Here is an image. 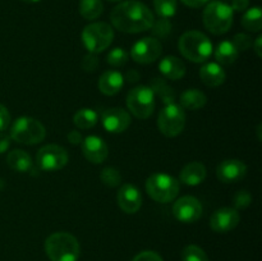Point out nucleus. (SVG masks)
Here are the masks:
<instances>
[{
	"label": "nucleus",
	"instance_id": "34",
	"mask_svg": "<svg viewBox=\"0 0 262 261\" xmlns=\"http://www.w3.org/2000/svg\"><path fill=\"white\" fill-rule=\"evenodd\" d=\"M233 201H234L235 209H246V207H248L252 204V196H251V193L248 191L242 189V191H238L234 194Z\"/></svg>",
	"mask_w": 262,
	"mask_h": 261
},
{
	"label": "nucleus",
	"instance_id": "19",
	"mask_svg": "<svg viewBox=\"0 0 262 261\" xmlns=\"http://www.w3.org/2000/svg\"><path fill=\"white\" fill-rule=\"evenodd\" d=\"M200 78L207 87H219L225 82L227 74L220 64L207 63L200 69Z\"/></svg>",
	"mask_w": 262,
	"mask_h": 261
},
{
	"label": "nucleus",
	"instance_id": "14",
	"mask_svg": "<svg viewBox=\"0 0 262 261\" xmlns=\"http://www.w3.org/2000/svg\"><path fill=\"white\" fill-rule=\"evenodd\" d=\"M247 166L238 159H228L222 161L216 168L217 179L223 183H237L245 178Z\"/></svg>",
	"mask_w": 262,
	"mask_h": 261
},
{
	"label": "nucleus",
	"instance_id": "3",
	"mask_svg": "<svg viewBox=\"0 0 262 261\" xmlns=\"http://www.w3.org/2000/svg\"><path fill=\"white\" fill-rule=\"evenodd\" d=\"M182 55L193 63H204L212 53V42L200 31H187L178 41Z\"/></svg>",
	"mask_w": 262,
	"mask_h": 261
},
{
	"label": "nucleus",
	"instance_id": "7",
	"mask_svg": "<svg viewBox=\"0 0 262 261\" xmlns=\"http://www.w3.org/2000/svg\"><path fill=\"white\" fill-rule=\"evenodd\" d=\"M10 138L22 145H36L45 138L46 129L41 122L30 117H20L10 128Z\"/></svg>",
	"mask_w": 262,
	"mask_h": 261
},
{
	"label": "nucleus",
	"instance_id": "39",
	"mask_svg": "<svg viewBox=\"0 0 262 261\" xmlns=\"http://www.w3.org/2000/svg\"><path fill=\"white\" fill-rule=\"evenodd\" d=\"M250 5V0H232V5L230 8L233 9V12H245L246 9Z\"/></svg>",
	"mask_w": 262,
	"mask_h": 261
},
{
	"label": "nucleus",
	"instance_id": "6",
	"mask_svg": "<svg viewBox=\"0 0 262 261\" xmlns=\"http://www.w3.org/2000/svg\"><path fill=\"white\" fill-rule=\"evenodd\" d=\"M114 40L112 26L105 22H95L86 26L82 31V41L90 53L100 54L106 50Z\"/></svg>",
	"mask_w": 262,
	"mask_h": 261
},
{
	"label": "nucleus",
	"instance_id": "27",
	"mask_svg": "<svg viewBox=\"0 0 262 261\" xmlns=\"http://www.w3.org/2000/svg\"><path fill=\"white\" fill-rule=\"evenodd\" d=\"M97 113L92 109H79L78 112L74 114L73 122L79 129H89L96 125L97 123Z\"/></svg>",
	"mask_w": 262,
	"mask_h": 261
},
{
	"label": "nucleus",
	"instance_id": "21",
	"mask_svg": "<svg viewBox=\"0 0 262 261\" xmlns=\"http://www.w3.org/2000/svg\"><path fill=\"white\" fill-rule=\"evenodd\" d=\"M159 69L165 78L171 79V81L183 78L186 74V66L183 61L173 55L165 56L159 64Z\"/></svg>",
	"mask_w": 262,
	"mask_h": 261
},
{
	"label": "nucleus",
	"instance_id": "17",
	"mask_svg": "<svg viewBox=\"0 0 262 261\" xmlns=\"http://www.w3.org/2000/svg\"><path fill=\"white\" fill-rule=\"evenodd\" d=\"M82 153H83L84 158L91 163L101 164L107 158L109 148L101 137L89 136L82 141Z\"/></svg>",
	"mask_w": 262,
	"mask_h": 261
},
{
	"label": "nucleus",
	"instance_id": "45",
	"mask_svg": "<svg viewBox=\"0 0 262 261\" xmlns=\"http://www.w3.org/2000/svg\"><path fill=\"white\" fill-rule=\"evenodd\" d=\"M22 2H25V3H37V2H40V0H22Z\"/></svg>",
	"mask_w": 262,
	"mask_h": 261
},
{
	"label": "nucleus",
	"instance_id": "43",
	"mask_svg": "<svg viewBox=\"0 0 262 261\" xmlns=\"http://www.w3.org/2000/svg\"><path fill=\"white\" fill-rule=\"evenodd\" d=\"M261 44H262V36H258L257 38H256L255 41H253L252 46L253 49H255L256 54H257L258 58H261L262 56V48H261Z\"/></svg>",
	"mask_w": 262,
	"mask_h": 261
},
{
	"label": "nucleus",
	"instance_id": "44",
	"mask_svg": "<svg viewBox=\"0 0 262 261\" xmlns=\"http://www.w3.org/2000/svg\"><path fill=\"white\" fill-rule=\"evenodd\" d=\"M127 77H128V81H129V82H136V81H138V79H140L141 76H140V73H138L137 71L132 69V71L128 72Z\"/></svg>",
	"mask_w": 262,
	"mask_h": 261
},
{
	"label": "nucleus",
	"instance_id": "12",
	"mask_svg": "<svg viewBox=\"0 0 262 261\" xmlns=\"http://www.w3.org/2000/svg\"><path fill=\"white\" fill-rule=\"evenodd\" d=\"M173 215L178 222L184 223V224H192L201 217V202L193 196L181 197L174 202Z\"/></svg>",
	"mask_w": 262,
	"mask_h": 261
},
{
	"label": "nucleus",
	"instance_id": "9",
	"mask_svg": "<svg viewBox=\"0 0 262 261\" xmlns=\"http://www.w3.org/2000/svg\"><path fill=\"white\" fill-rule=\"evenodd\" d=\"M186 125V114L181 105L174 102L165 105L159 113V130L166 137H177L181 135Z\"/></svg>",
	"mask_w": 262,
	"mask_h": 261
},
{
	"label": "nucleus",
	"instance_id": "20",
	"mask_svg": "<svg viewBox=\"0 0 262 261\" xmlns=\"http://www.w3.org/2000/svg\"><path fill=\"white\" fill-rule=\"evenodd\" d=\"M206 178V168L202 163H199V161H193V163H189L182 169L181 176H179V179H181L182 183L187 184V186H199Z\"/></svg>",
	"mask_w": 262,
	"mask_h": 261
},
{
	"label": "nucleus",
	"instance_id": "23",
	"mask_svg": "<svg viewBox=\"0 0 262 261\" xmlns=\"http://www.w3.org/2000/svg\"><path fill=\"white\" fill-rule=\"evenodd\" d=\"M181 106L187 110H199L204 107L207 102L206 95L197 89L186 90L181 95Z\"/></svg>",
	"mask_w": 262,
	"mask_h": 261
},
{
	"label": "nucleus",
	"instance_id": "46",
	"mask_svg": "<svg viewBox=\"0 0 262 261\" xmlns=\"http://www.w3.org/2000/svg\"><path fill=\"white\" fill-rule=\"evenodd\" d=\"M107 2H112V3H119V2H122V0H107Z\"/></svg>",
	"mask_w": 262,
	"mask_h": 261
},
{
	"label": "nucleus",
	"instance_id": "25",
	"mask_svg": "<svg viewBox=\"0 0 262 261\" xmlns=\"http://www.w3.org/2000/svg\"><path fill=\"white\" fill-rule=\"evenodd\" d=\"M243 28L250 32H260L262 28V12L260 7H253L243 14L241 19Z\"/></svg>",
	"mask_w": 262,
	"mask_h": 261
},
{
	"label": "nucleus",
	"instance_id": "22",
	"mask_svg": "<svg viewBox=\"0 0 262 261\" xmlns=\"http://www.w3.org/2000/svg\"><path fill=\"white\" fill-rule=\"evenodd\" d=\"M7 164L10 169L18 173H27L32 169L33 161L31 156L23 150H13L8 154Z\"/></svg>",
	"mask_w": 262,
	"mask_h": 261
},
{
	"label": "nucleus",
	"instance_id": "15",
	"mask_svg": "<svg viewBox=\"0 0 262 261\" xmlns=\"http://www.w3.org/2000/svg\"><path fill=\"white\" fill-rule=\"evenodd\" d=\"M102 125L110 133H123L130 125V115L122 107H112L104 112Z\"/></svg>",
	"mask_w": 262,
	"mask_h": 261
},
{
	"label": "nucleus",
	"instance_id": "8",
	"mask_svg": "<svg viewBox=\"0 0 262 261\" xmlns=\"http://www.w3.org/2000/svg\"><path fill=\"white\" fill-rule=\"evenodd\" d=\"M127 107L140 119H147L155 109V94L147 86H137L127 95Z\"/></svg>",
	"mask_w": 262,
	"mask_h": 261
},
{
	"label": "nucleus",
	"instance_id": "4",
	"mask_svg": "<svg viewBox=\"0 0 262 261\" xmlns=\"http://www.w3.org/2000/svg\"><path fill=\"white\" fill-rule=\"evenodd\" d=\"M204 25L214 35H224L233 25V9L223 2H211L204 10Z\"/></svg>",
	"mask_w": 262,
	"mask_h": 261
},
{
	"label": "nucleus",
	"instance_id": "32",
	"mask_svg": "<svg viewBox=\"0 0 262 261\" xmlns=\"http://www.w3.org/2000/svg\"><path fill=\"white\" fill-rule=\"evenodd\" d=\"M100 179L102 183L107 187H118L122 182V176H120L119 170L115 168L107 166V168L102 169L101 174H100Z\"/></svg>",
	"mask_w": 262,
	"mask_h": 261
},
{
	"label": "nucleus",
	"instance_id": "29",
	"mask_svg": "<svg viewBox=\"0 0 262 261\" xmlns=\"http://www.w3.org/2000/svg\"><path fill=\"white\" fill-rule=\"evenodd\" d=\"M156 13L161 18H171L177 13V0H154Z\"/></svg>",
	"mask_w": 262,
	"mask_h": 261
},
{
	"label": "nucleus",
	"instance_id": "18",
	"mask_svg": "<svg viewBox=\"0 0 262 261\" xmlns=\"http://www.w3.org/2000/svg\"><path fill=\"white\" fill-rule=\"evenodd\" d=\"M124 84V77L118 71H106L99 79V90L106 96L117 95Z\"/></svg>",
	"mask_w": 262,
	"mask_h": 261
},
{
	"label": "nucleus",
	"instance_id": "11",
	"mask_svg": "<svg viewBox=\"0 0 262 261\" xmlns=\"http://www.w3.org/2000/svg\"><path fill=\"white\" fill-rule=\"evenodd\" d=\"M161 44L155 37H143L138 40L130 50V58L138 64H150L161 55Z\"/></svg>",
	"mask_w": 262,
	"mask_h": 261
},
{
	"label": "nucleus",
	"instance_id": "33",
	"mask_svg": "<svg viewBox=\"0 0 262 261\" xmlns=\"http://www.w3.org/2000/svg\"><path fill=\"white\" fill-rule=\"evenodd\" d=\"M151 30H152L154 35L158 36L159 38H165L166 36L169 35V33L171 32V23L170 20L168 19V18H161L160 19H158L156 22H154L152 27H151Z\"/></svg>",
	"mask_w": 262,
	"mask_h": 261
},
{
	"label": "nucleus",
	"instance_id": "2",
	"mask_svg": "<svg viewBox=\"0 0 262 261\" xmlns=\"http://www.w3.org/2000/svg\"><path fill=\"white\" fill-rule=\"evenodd\" d=\"M45 252L51 261H77L81 247L71 233L58 232L46 238Z\"/></svg>",
	"mask_w": 262,
	"mask_h": 261
},
{
	"label": "nucleus",
	"instance_id": "28",
	"mask_svg": "<svg viewBox=\"0 0 262 261\" xmlns=\"http://www.w3.org/2000/svg\"><path fill=\"white\" fill-rule=\"evenodd\" d=\"M151 90L154 91V94L158 95V96L165 102V105L171 104V102H174V100H176V92H174V90L171 89V87L164 81V79L161 78L154 79Z\"/></svg>",
	"mask_w": 262,
	"mask_h": 261
},
{
	"label": "nucleus",
	"instance_id": "40",
	"mask_svg": "<svg viewBox=\"0 0 262 261\" xmlns=\"http://www.w3.org/2000/svg\"><path fill=\"white\" fill-rule=\"evenodd\" d=\"M10 142H12L10 136L0 132V154H4L5 151H8V148L10 147Z\"/></svg>",
	"mask_w": 262,
	"mask_h": 261
},
{
	"label": "nucleus",
	"instance_id": "42",
	"mask_svg": "<svg viewBox=\"0 0 262 261\" xmlns=\"http://www.w3.org/2000/svg\"><path fill=\"white\" fill-rule=\"evenodd\" d=\"M68 140L72 145H78V143H82L83 138H82V135L78 130H72V132L68 133Z\"/></svg>",
	"mask_w": 262,
	"mask_h": 261
},
{
	"label": "nucleus",
	"instance_id": "13",
	"mask_svg": "<svg viewBox=\"0 0 262 261\" xmlns=\"http://www.w3.org/2000/svg\"><path fill=\"white\" fill-rule=\"evenodd\" d=\"M241 222L238 211L232 207H222L210 217V227L216 233H228L234 229Z\"/></svg>",
	"mask_w": 262,
	"mask_h": 261
},
{
	"label": "nucleus",
	"instance_id": "36",
	"mask_svg": "<svg viewBox=\"0 0 262 261\" xmlns=\"http://www.w3.org/2000/svg\"><path fill=\"white\" fill-rule=\"evenodd\" d=\"M97 54H92V53H89L86 56L83 58V60H82V68L84 69L86 72H94L95 69L99 67L100 64V60L99 58H97Z\"/></svg>",
	"mask_w": 262,
	"mask_h": 261
},
{
	"label": "nucleus",
	"instance_id": "1",
	"mask_svg": "<svg viewBox=\"0 0 262 261\" xmlns=\"http://www.w3.org/2000/svg\"><path fill=\"white\" fill-rule=\"evenodd\" d=\"M110 20L120 32L140 33L151 30L155 18L145 4L137 0H127L113 8Z\"/></svg>",
	"mask_w": 262,
	"mask_h": 261
},
{
	"label": "nucleus",
	"instance_id": "41",
	"mask_svg": "<svg viewBox=\"0 0 262 261\" xmlns=\"http://www.w3.org/2000/svg\"><path fill=\"white\" fill-rule=\"evenodd\" d=\"M181 2L189 8H201L206 5L210 0H181Z\"/></svg>",
	"mask_w": 262,
	"mask_h": 261
},
{
	"label": "nucleus",
	"instance_id": "35",
	"mask_svg": "<svg viewBox=\"0 0 262 261\" xmlns=\"http://www.w3.org/2000/svg\"><path fill=\"white\" fill-rule=\"evenodd\" d=\"M252 37L246 35V33H237V35L234 36V38H233V45L235 46V49H237L238 51L248 50V49L252 46Z\"/></svg>",
	"mask_w": 262,
	"mask_h": 261
},
{
	"label": "nucleus",
	"instance_id": "16",
	"mask_svg": "<svg viewBox=\"0 0 262 261\" xmlns=\"http://www.w3.org/2000/svg\"><path fill=\"white\" fill-rule=\"evenodd\" d=\"M118 205L125 214H135L142 206V196L135 184H123L118 192Z\"/></svg>",
	"mask_w": 262,
	"mask_h": 261
},
{
	"label": "nucleus",
	"instance_id": "38",
	"mask_svg": "<svg viewBox=\"0 0 262 261\" xmlns=\"http://www.w3.org/2000/svg\"><path fill=\"white\" fill-rule=\"evenodd\" d=\"M10 124V114L7 107L0 104V132L7 129Z\"/></svg>",
	"mask_w": 262,
	"mask_h": 261
},
{
	"label": "nucleus",
	"instance_id": "5",
	"mask_svg": "<svg viewBox=\"0 0 262 261\" xmlns=\"http://www.w3.org/2000/svg\"><path fill=\"white\" fill-rule=\"evenodd\" d=\"M146 191L154 201L166 204L178 196L179 182L169 174L155 173L146 181Z\"/></svg>",
	"mask_w": 262,
	"mask_h": 261
},
{
	"label": "nucleus",
	"instance_id": "30",
	"mask_svg": "<svg viewBox=\"0 0 262 261\" xmlns=\"http://www.w3.org/2000/svg\"><path fill=\"white\" fill-rule=\"evenodd\" d=\"M128 59H129V54L124 50L123 48H115L106 55V61L114 68H119L127 64Z\"/></svg>",
	"mask_w": 262,
	"mask_h": 261
},
{
	"label": "nucleus",
	"instance_id": "10",
	"mask_svg": "<svg viewBox=\"0 0 262 261\" xmlns=\"http://www.w3.org/2000/svg\"><path fill=\"white\" fill-rule=\"evenodd\" d=\"M69 156L66 148L59 145H46L37 151L36 161L41 170L56 171L68 164Z\"/></svg>",
	"mask_w": 262,
	"mask_h": 261
},
{
	"label": "nucleus",
	"instance_id": "24",
	"mask_svg": "<svg viewBox=\"0 0 262 261\" xmlns=\"http://www.w3.org/2000/svg\"><path fill=\"white\" fill-rule=\"evenodd\" d=\"M238 55H239V51L235 49L232 41H222L215 50V59L217 60V63L223 64V66H230V64L235 63Z\"/></svg>",
	"mask_w": 262,
	"mask_h": 261
},
{
	"label": "nucleus",
	"instance_id": "31",
	"mask_svg": "<svg viewBox=\"0 0 262 261\" xmlns=\"http://www.w3.org/2000/svg\"><path fill=\"white\" fill-rule=\"evenodd\" d=\"M182 261H209V257L201 247L189 245L182 252Z\"/></svg>",
	"mask_w": 262,
	"mask_h": 261
},
{
	"label": "nucleus",
	"instance_id": "37",
	"mask_svg": "<svg viewBox=\"0 0 262 261\" xmlns=\"http://www.w3.org/2000/svg\"><path fill=\"white\" fill-rule=\"evenodd\" d=\"M132 261H164L160 255H158L154 251H143V252L138 253Z\"/></svg>",
	"mask_w": 262,
	"mask_h": 261
},
{
	"label": "nucleus",
	"instance_id": "26",
	"mask_svg": "<svg viewBox=\"0 0 262 261\" xmlns=\"http://www.w3.org/2000/svg\"><path fill=\"white\" fill-rule=\"evenodd\" d=\"M104 12L102 0H81L79 2V13L87 20H95Z\"/></svg>",
	"mask_w": 262,
	"mask_h": 261
}]
</instances>
